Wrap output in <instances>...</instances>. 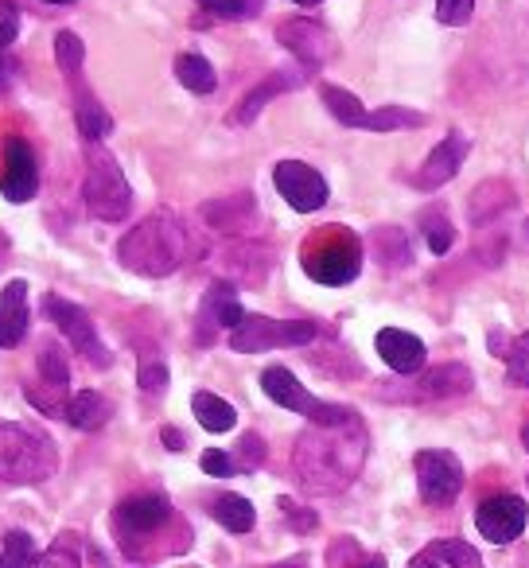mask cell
I'll return each mask as SVG.
<instances>
[{"instance_id":"2e32d148","label":"cell","mask_w":529,"mask_h":568,"mask_svg":"<svg viewBox=\"0 0 529 568\" xmlns=\"http://www.w3.org/2000/svg\"><path fill=\"white\" fill-rule=\"evenodd\" d=\"M378 355L382 363L389 366L394 374H417L428 358V347L417 339L413 332H401V327H382L378 332Z\"/></svg>"},{"instance_id":"5b68a950","label":"cell","mask_w":529,"mask_h":568,"mask_svg":"<svg viewBox=\"0 0 529 568\" xmlns=\"http://www.w3.org/2000/svg\"><path fill=\"white\" fill-rule=\"evenodd\" d=\"M316 339V324L308 320H269V316H242L230 327V347L237 355H261L277 347H304Z\"/></svg>"},{"instance_id":"ee69618b","label":"cell","mask_w":529,"mask_h":568,"mask_svg":"<svg viewBox=\"0 0 529 568\" xmlns=\"http://www.w3.org/2000/svg\"><path fill=\"white\" fill-rule=\"evenodd\" d=\"M293 4H301V9H312V4H319V0H293Z\"/></svg>"},{"instance_id":"52a82bcc","label":"cell","mask_w":529,"mask_h":568,"mask_svg":"<svg viewBox=\"0 0 529 568\" xmlns=\"http://www.w3.org/2000/svg\"><path fill=\"white\" fill-rule=\"evenodd\" d=\"M363 268V245L350 234H332L304 253V273L319 284H350Z\"/></svg>"},{"instance_id":"ac0fdd59","label":"cell","mask_w":529,"mask_h":568,"mask_svg":"<svg viewBox=\"0 0 529 568\" xmlns=\"http://www.w3.org/2000/svg\"><path fill=\"white\" fill-rule=\"evenodd\" d=\"M475 386L471 371L459 363H448V366H436V371H425L413 389V397H459Z\"/></svg>"},{"instance_id":"d4e9b609","label":"cell","mask_w":529,"mask_h":568,"mask_svg":"<svg viewBox=\"0 0 529 568\" xmlns=\"http://www.w3.org/2000/svg\"><path fill=\"white\" fill-rule=\"evenodd\" d=\"M175 79H180V87H187L191 94H214V87H218V74H214V67L206 63L203 55L175 59Z\"/></svg>"},{"instance_id":"f35d334b","label":"cell","mask_w":529,"mask_h":568,"mask_svg":"<svg viewBox=\"0 0 529 568\" xmlns=\"http://www.w3.org/2000/svg\"><path fill=\"white\" fill-rule=\"evenodd\" d=\"M20 36V9L12 0H0V51H9Z\"/></svg>"},{"instance_id":"7c38bea8","label":"cell","mask_w":529,"mask_h":568,"mask_svg":"<svg viewBox=\"0 0 529 568\" xmlns=\"http://www.w3.org/2000/svg\"><path fill=\"white\" fill-rule=\"evenodd\" d=\"M0 191H4L9 203H32L35 191H40V164H35V152L24 136H9V141H4Z\"/></svg>"},{"instance_id":"603a6c76","label":"cell","mask_w":529,"mask_h":568,"mask_svg":"<svg viewBox=\"0 0 529 568\" xmlns=\"http://www.w3.org/2000/svg\"><path fill=\"white\" fill-rule=\"evenodd\" d=\"M242 304H237V293L234 284L218 281L206 293V304H203V324H214V327H237V320H242Z\"/></svg>"},{"instance_id":"cb8c5ba5","label":"cell","mask_w":529,"mask_h":568,"mask_svg":"<svg viewBox=\"0 0 529 568\" xmlns=\"http://www.w3.org/2000/svg\"><path fill=\"white\" fill-rule=\"evenodd\" d=\"M214 521H218L222 529H230V534H250L253 521H257V510H253L250 498L242 495H218L211 506Z\"/></svg>"},{"instance_id":"83f0119b","label":"cell","mask_w":529,"mask_h":568,"mask_svg":"<svg viewBox=\"0 0 529 568\" xmlns=\"http://www.w3.org/2000/svg\"><path fill=\"white\" fill-rule=\"evenodd\" d=\"M374 250H378V257H382V265H386V268H401V265H409V261H413L409 237H405V230H397V226L374 230Z\"/></svg>"},{"instance_id":"d590c367","label":"cell","mask_w":529,"mask_h":568,"mask_svg":"<svg viewBox=\"0 0 529 568\" xmlns=\"http://www.w3.org/2000/svg\"><path fill=\"white\" fill-rule=\"evenodd\" d=\"M199 4L218 20H245L257 9V0H199Z\"/></svg>"},{"instance_id":"f546056e","label":"cell","mask_w":529,"mask_h":568,"mask_svg":"<svg viewBox=\"0 0 529 568\" xmlns=\"http://www.w3.org/2000/svg\"><path fill=\"white\" fill-rule=\"evenodd\" d=\"M420 226H425L428 250H433L436 257H444V253L451 250V242H456V230H451L448 214H444V211H425V219H420Z\"/></svg>"},{"instance_id":"4fadbf2b","label":"cell","mask_w":529,"mask_h":568,"mask_svg":"<svg viewBox=\"0 0 529 568\" xmlns=\"http://www.w3.org/2000/svg\"><path fill=\"white\" fill-rule=\"evenodd\" d=\"M277 40L285 43L288 51H293L296 59H301L304 67H324L327 59L335 55V40L332 32H327L324 24H316V20H288V24L277 28Z\"/></svg>"},{"instance_id":"277c9868","label":"cell","mask_w":529,"mask_h":568,"mask_svg":"<svg viewBox=\"0 0 529 568\" xmlns=\"http://www.w3.org/2000/svg\"><path fill=\"white\" fill-rule=\"evenodd\" d=\"M82 199H87V211L94 214L98 222H121L133 211V187H129L121 164L105 149H90Z\"/></svg>"},{"instance_id":"8fae6325","label":"cell","mask_w":529,"mask_h":568,"mask_svg":"<svg viewBox=\"0 0 529 568\" xmlns=\"http://www.w3.org/2000/svg\"><path fill=\"white\" fill-rule=\"evenodd\" d=\"M529 510L518 495H495L475 510V529L482 534V541L490 545H510L526 534Z\"/></svg>"},{"instance_id":"7bdbcfd3","label":"cell","mask_w":529,"mask_h":568,"mask_svg":"<svg viewBox=\"0 0 529 568\" xmlns=\"http://www.w3.org/2000/svg\"><path fill=\"white\" fill-rule=\"evenodd\" d=\"M160 440L167 444V452H183V433H180V428H172V425L160 428Z\"/></svg>"},{"instance_id":"836d02e7","label":"cell","mask_w":529,"mask_h":568,"mask_svg":"<svg viewBox=\"0 0 529 568\" xmlns=\"http://www.w3.org/2000/svg\"><path fill=\"white\" fill-rule=\"evenodd\" d=\"M4 552H9V565H40L32 534H24V529H9L4 534Z\"/></svg>"},{"instance_id":"30bf717a","label":"cell","mask_w":529,"mask_h":568,"mask_svg":"<svg viewBox=\"0 0 529 568\" xmlns=\"http://www.w3.org/2000/svg\"><path fill=\"white\" fill-rule=\"evenodd\" d=\"M273 183H277L281 199L301 214L319 211V206L327 203V195H332L324 175L312 164H304V160H281V164L273 168Z\"/></svg>"},{"instance_id":"f6af8a7d","label":"cell","mask_w":529,"mask_h":568,"mask_svg":"<svg viewBox=\"0 0 529 568\" xmlns=\"http://www.w3.org/2000/svg\"><path fill=\"white\" fill-rule=\"evenodd\" d=\"M521 444H526V452H529V425L521 428Z\"/></svg>"},{"instance_id":"bcb514c9","label":"cell","mask_w":529,"mask_h":568,"mask_svg":"<svg viewBox=\"0 0 529 568\" xmlns=\"http://www.w3.org/2000/svg\"><path fill=\"white\" fill-rule=\"evenodd\" d=\"M43 4H74V0H43Z\"/></svg>"},{"instance_id":"60d3db41","label":"cell","mask_w":529,"mask_h":568,"mask_svg":"<svg viewBox=\"0 0 529 568\" xmlns=\"http://www.w3.org/2000/svg\"><path fill=\"white\" fill-rule=\"evenodd\" d=\"M281 510H285V518L293 521V529H316V514H304V506H296V503H288V498H281Z\"/></svg>"},{"instance_id":"9a60e30c","label":"cell","mask_w":529,"mask_h":568,"mask_svg":"<svg viewBox=\"0 0 529 568\" xmlns=\"http://www.w3.org/2000/svg\"><path fill=\"white\" fill-rule=\"evenodd\" d=\"M113 521H118L121 537H144V534H156L160 526H167L172 521V503H167L164 495H136V498H125V503L118 506V514H113Z\"/></svg>"},{"instance_id":"ffe728a7","label":"cell","mask_w":529,"mask_h":568,"mask_svg":"<svg viewBox=\"0 0 529 568\" xmlns=\"http://www.w3.org/2000/svg\"><path fill=\"white\" fill-rule=\"evenodd\" d=\"M67 420H71L79 433H98V428H105V420L113 417V405L105 402L98 389H82V394H74L71 402H67Z\"/></svg>"},{"instance_id":"7a4b0ae2","label":"cell","mask_w":529,"mask_h":568,"mask_svg":"<svg viewBox=\"0 0 529 568\" xmlns=\"http://www.w3.org/2000/svg\"><path fill=\"white\" fill-rule=\"evenodd\" d=\"M187 257V230L167 211H156L118 242V261L136 276H172Z\"/></svg>"},{"instance_id":"e0dca14e","label":"cell","mask_w":529,"mask_h":568,"mask_svg":"<svg viewBox=\"0 0 529 568\" xmlns=\"http://www.w3.org/2000/svg\"><path fill=\"white\" fill-rule=\"evenodd\" d=\"M32 324V312H28V284L9 281L4 293H0V347H20Z\"/></svg>"},{"instance_id":"74e56055","label":"cell","mask_w":529,"mask_h":568,"mask_svg":"<svg viewBox=\"0 0 529 568\" xmlns=\"http://www.w3.org/2000/svg\"><path fill=\"white\" fill-rule=\"evenodd\" d=\"M471 12H475V0H436V20L440 24L459 28L471 20Z\"/></svg>"},{"instance_id":"7402d4cb","label":"cell","mask_w":529,"mask_h":568,"mask_svg":"<svg viewBox=\"0 0 529 568\" xmlns=\"http://www.w3.org/2000/svg\"><path fill=\"white\" fill-rule=\"evenodd\" d=\"M191 413H195V420L206 428V433H230V428L237 425L234 405L222 402V397L211 394V389H199V394L191 397Z\"/></svg>"},{"instance_id":"d6a6232c","label":"cell","mask_w":529,"mask_h":568,"mask_svg":"<svg viewBox=\"0 0 529 568\" xmlns=\"http://www.w3.org/2000/svg\"><path fill=\"white\" fill-rule=\"evenodd\" d=\"M502 358H506V374H510L513 386H529V332L518 335Z\"/></svg>"},{"instance_id":"4316f807","label":"cell","mask_w":529,"mask_h":568,"mask_svg":"<svg viewBox=\"0 0 529 568\" xmlns=\"http://www.w3.org/2000/svg\"><path fill=\"white\" fill-rule=\"evenodd\" d=\"M319 94H324V105L327 110H332V118L335 121H343V125H350V129H363V121H366V105L358 102L355 94H350V90H343V87H324L319 90Z\"/></svg>"},{"instance_id":"8992f818","label":"cell","mask_w":529,"mask_h":568,"mask_svg":"<svg viewBox=\"0 0 529 568\" xmlns=\"http://www.w3.org/2000/svg\"><path fill=\"white\" fill-rule=\"evenodd\" d=\"M261 389H265V397L277 402L281 409L301 413V417H308L312 425H343V420L358 417V413L347 409V405H332V402L312 397L308 389L296 382V374L285 371V366H269V371L261 374Z\"/></svg>"},{"instance_id":"d6986e66","label":"cell","mask_w":529,"mask_h":568,"mask_svg":"<svg viewBox=\"0 0 529 568\" xmlns=\"http://www.w3.org/2000/svg\"><path fill=\"white\" fill-rule=\"evenodd\" d=\"M475 565H479V552L467 541H459V537L433 541L413 557V568H475Z\"/></svg>"},{"instance_id":"4dcf8cb0","label":"cell","mask_w":529,"mask_h":568,"mask_svg":"<svg viewBox=\"0 0 529 568\" xmlns=\"http://www.w3.org/2000/svg\"><path fill=\"white\" fill-rule=\"evenodd\" d=\"M55 59H59V71L63 74H79L82 71V59H87V48L74 32H59L55 36Z\"/></svg>"},{"instance_id":"6da1fadb","label":"cell","mask_w":529,"mask_h":568,"mask_svg":"<svg viewBox=\"0 0 529 568\" xmlns=\"http://www.w3.org/2000/svg\"><path fill=\"white\" fill-rule=\"evenodd\" d=\"M366 464V428L358 417L343 425H312L296 440L293 467L304 490L312 495H339L358 479Z\"/></svg>"},{"instance_id":"f1b7e54d","label":"cell","mask_w":529,"mask_h":568,"mask_svg":"<svg viewBox=\"0 0 529 568\" xmlns=\"http://www.w3.org/2000/svg\"><path fill=\"white\" fill-rule=\"evenodd\" d=\"M425 125V118L413 110H401V105H386V110H374L366 113L363 129H370V133H394V129H417Z\"/></svg>"},{"instance_id":"484cf974","label":"cell","mask_w":529,"mask_h":568,"mask_svg":"<svg viewBox=\"0 0 529 568\" xmlns=\"http://www.w3.org/2000/svg\"><path fill=\"white\" fill-rule=\"evenodd\" d=\"M74 121H79V133L87 136L90 144L105 141V136L113 133V118H110V113H105L102 105H98L90 94H82V98H79V105H74Z\"/></svg>"},{"instance_id":"e575fe53","label":"cell","mask_w":529,"mask_h":568,"mask_svg":"<svg viewBox=\"0 0 529 568\" xmlns=\"http://www.w3.org/2000/svg\"><path fill=\"white\" fill-rule=\"evenodd\" d=\"M237 471H257L265 464V440L257 433H245L242 444H237Z\"/></svg>"},{"instance_id":"c3c4849f","label":"cell","mask_w":529,"mask_h":568,"mask_svg":"<svg viewBox=\"0 0 529 568\" xmlns=\"http://www.w3.org/2000/svg\"><path fill=\"white\" fill-rule=\"evenodd\" d=\"M526 237H529V222H526Z\"/></svg>"},{"instance_id":"8d00e7d4","label":"cell","mask_w":529,"mask_h":568,"mask_svg":"<svg viewBox=\"0 0 529 568\" xmlns=\"http://www.w3.org/2000/svg\"><path fill=\"white\" fill-rule=\"evenodd\" d=\"M141 389L144 394H164L167 389V366L156 355L141 358Z\"/></svg>"},{"instance_id":"1f68e13d","label":"cell","mask_w":529,"mask_h":568,"mask_svg":"<svg viewBox=\"0 0 529 568\" xmlns=\"http://www.w3.org/2000/svg\"><path fill=\"white\" fill-rule=\"evenodd\" d=\"M40 374L51 386H71V366H67V355L55 343H48V347L40 351Z\"/></svg>"},{"instance_id":"3957f363","label":"cell","mask_w":529,"mask_h":568,"mask_svg":"<svg viewBox=\"0 0 529 568\" xmlns=\"http://www.w3.org/2000/svg\"><path fill=\"white\" fill-rule=\"evenodd\" d=\"M59 467L55 444L24 425H0V487H35Z\"/></svg>"},{"instance_id":"5bb4252c","label":"cell","mask_w":529,"mask_h":568,"mask_svg":"<svg viewBox=\"0 0 529 568\" xmlns=\"http://www.w3.org/2000/svg\"><path fill=\"white\" fill-rule=\"evenodd\" d=\"M467 152H471V141H467L464 133H448L440 144H436L433 152H428V160L420 164V172L413 175V183H417L420 191L444 187V183L456 180V175H459V168H464Z\"/></svg>"},{"instance_id":"7dc6e473","label":"cell","mask_w":529,"mask_h":568,"mask_svg":"<svg viewBox=\"0 0 529 568\" xmlns=\"http://www.w3.org/2000/svg\"><path fill=\"white\" fill-rule=\"evenodd\" d=\"M0 565H9V552H0Z\"/></svg>"},{"instance_id":"b9f144b4","label":"cell","mask_w":529,"mask_h":568,"mask_svg":"<svg viewBox=\"0 0 529 568\" xmlns=\"http://www.w3.org/2000/svg\"><path fill=\"white\" fill-rule=\"evenodd\" d=\"M17 79H20V63L9 55V51H0V94H4Z\"/></svg>"},{"instance_id":"9c48e42d","label":"cell","mask_w":529,"mask_h":568,"mask_svg":"<svg viewBox=\"0 0 529 568\" xmlns=\"http://www.w3.org/2000/svg\"><path fill=\"white\" fill-rule=\"evenodd\" d=\"M413 467H417L420 498H425L428 506H451L459 498V490H464V464H459L451 452H440V448L417 452Z\"/></svg>"},{"instance_id":"ab89813d","label":"cell","mask_w":529,"mask_h":568,"mask_svg":"<svg viewBox=\"0 0 529 568\" xmlns=\"http://www.w3.org/2000/svg\"><path fill=\"white\" fill-rule=\"evenodd\" d=\"M203 471L206 475H214V479H230V475L237 471V459L234 456H226V452H218V448H211V452H203Z\"/></svg>"},{"instance_id":"ba28073f","label":"cell","mask_w":529,"mask_h":568,"mask_svg":"<svg viewBox=\"0 0 529 568\" xmlns=\"http://www.w3.org/2000/svg\"><path fill=\"white\" fill-rule=\"evenodd\" d=\"M43 308H48L51 324H55L59 332L67 335V343H71V347L79 351V355H87V363H90V366H98V371L113 366V355L105 351V343L98 339L94 320H90L87 312L79 308V304H71L67 296H59V293H48Z\"/></svg>"},{"instance_id":"44dd1931","label":"cell","mask_w":529,"mask_h":568,"mask_svg":"<svg viewBox=\"0 0 529 568\" xmlns=\"http://www.w3.org/2000/svg\"><path fill=\"white\" fill-rule=\"evenodd\" d=\"M293 87H301V74H296V79H288L285 71L269 74V79L261 82L257 90H250V94H245V102L234 110V125H250V121L265 110V102H273V98L285 94V90H293Z\"/></svg>"}]
</instances>
